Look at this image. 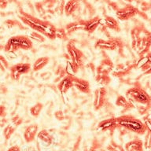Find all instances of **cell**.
Masks as SVG:
<instances>
[{
	"label": "cell",
	"mask_w": 151,
	"mask_h": 151,
	"mask_svg": "<svg viewBox=\"0 0 151 151\" xmlns=\"http://www.w3.org/2000/svg\"><path fill=\"white\" fill-rule=\"evenodd\" d=\"M18 17L25 25L32 28V30L42 34L49 40H54L56 39L57 28L50 21L41 20L22 10H19Z\"/></svg>",
	"instance_id": "cell-1"
},
{
	"label": "cell",
	"mask_w": 151,
	"mask_h": 151,
	"mask_svg": "<svg viewBox=\"0 0 151 151\" xmlns=\"http://www.w3.org/2000/svg\"><path fill=\"white\" fill-rule=\"evenodd\" d=\"M32 41L24 35H18L12 36L4 45V50L7 54H13L22 50H28L32 48Z\"/></svg>",
	"instance_id": "cell-2"
},
{
	"label": "cell",
	"mask_w": 151,
	"mask_h": 151,
	"mask_svg": "<svg viewBox=\"0 0 151 151\" xmlns=\"http://www.w3.org/2000/svg\"><path fill=\"white\" fill-rule=\"evenodd\" d=\"M118 127H124L130 132H134L139 134H143L146 131L145 124L142 122L138 118L133 116L126 115L121 116L116 118Z\"/></svg>",
	"instance_id": "cell-3"
},
{
	"label": "cell",
	"mask_w": 151,
	"mask_h": 151,
	"mask_svg": "<svg viewBox=\"0 0 151 151\" xmlns=\"http://www.w3.org/2000/svg\"><path fill=\"white\" fill-rule=\"evenodd\" d=\"M126 98L132 104H139L149 106L151 103L150 97L147 94V92L139 87H134L127 90L126 92Z\"/></svg>",
	"instance_id": "cell-4"
},
{
	"label": "cell",
	"mask_w": 151,
	"mask_h": 151,
	"mask_svg": "<svg viewBox=\"0 0 151 151\" xmlns=\"http://www.w3.org/2000/svg\"><path fill=\"white\" fill-rule=\"evenodd\" d=\"M66 50H67V53L69 56L70 61H73V63L76 65L80 68L83 67L85 59L84 54L79 48L76 47L73 40L68 42V44L66 46Z\"/></svg>",
	"instance_id": "cell-5"
},
{
	"label": "cell",
	"mask_w": 151,
	"mask_h": 151,
	"mask_svg": "<svg viewBox=\"0 0 151 151\" xmlns=\"http://www.w3.org/2000/svg\"><path fill=\"white\" fill-rule=\"evenodd\" d=\"M32 65L28 63H17L14 65L9 67V74H10V78L11 80L14 81H17L20 80L21 76L27 74L30 72Z\"/></svg>",
	"instance_id": "cell-6"
},
{
	"label": "cell",
	"mask_w": 151,
	"mask_h": 151,
	"mask_svg": "<svg viewBox=\"0 0 151 151\" xmlns=\"http://www.w3.org/2000/svg\"><path fill=\"white\" fill-rule=\"evenodd\" d=\"M122 42L119 39L109 38L107 40L99 39L95 42V47L104 50H115L122 47Z\"/></svg>",
	"instance_id": "cell-7"
},
{
	"label": "cell",
	"mask_w": 151,
	"mask_h": 151,
	"mask_svg": "<svg viewBox=\"0 0 151 151\" xmlns=\"http://www.w3.org/2000/svg\"><path fill=\"white\" fill-rule=\"evenodd\" d=\"M107 89L105 87H99L95 89L93 98V108L95 111H99L104 106L106 101Z\"/></svg>",
	"instance_id": "cell-8"
},
{
	"label": "cell",
	"mask_w": 151,
	"mask_h": 151,
	"mask_svg": "<svg viewBox=\"0 0 151 151\" xmlns=\"http://www.w3.org/2000/svg\"><path fill=\"white\" fill-rule=\"evenodd\" d=\"M73 87L83 94H89L91 92V85L88 80L77 77L76 76H72Z\"/></svg>",
	"instance_id": "cell-9"
},
{
	"label": "cell",
	"mask_w": 151,
	"mask_h": 151,
	"mask_svg": "<svg viewBox=\"0 0 151 151\" xmlns=\"http://www.w3.org/2000/svg\"><path fill=\"white\" fill-rule=\"evenodd\" d=\"M137 14V9L132 6H127L118 9L116 11V15L118 19L120 21H126L132 18Z\"/></svg>",
	"instance_id": "cell-10"
},
{
	"label": "cell",
	"mask_w": 151,
	"mask_h": 151,
	"mask_svg": "<svg viewBox=\"0 0 151 151\" xmlns=\"http://www.w3.org/2000/svg\"><path fill=\"white\" fill-rule=\"evenodd\" d=\"M114 69V65L111 59L105 58L100 61L99 65L96 68V74H107L112 73Z\"/></svg>",
	"instance_id": "cell-11"
},
{
	"label": "cell",
	"mask_w": 151,
	"mask_h": 151,
	"mask_svg": "<svg viewBox=\"0 0 151 151\" xmlns=\"http://www.w3.org/2000/svg\"><path fill=\"white\" fill-rule=\"evenodd\" d=\"M118 127L116 118H109L100 121L97 125V131L101 132H106L108 131H113Z\"/></svg>",
	"instance_id": "cell-12"
},
{
	"label": "cell",
	"mask_w": 151,
	"mask_h": 151,
	"mask_svg": "<svg viewBox=\"0 0 151 151\" xmlns=\"http://www.w3.org/2000/svg\"><path fill=\"white\" fill-rule=\"evenodd\" d=\"M136 67L146 74L151 73V53H148L142 58L137 62Z\"/></svg>",
	"instance_id": "cell-13"
},
{
	"label": "cell",
	"mask_w": 151,
	"mask_h": 151,
	"mask_svg": "<svg viewBox=\"0 0 151 151\" xmlns=\"http://www.w3.org/2000/svg\"><path fill=\"white\" fill-rule=\"evenodd\" d=\"M39 132V126L36 124L28 125L24 132V139L27 143H31L35 141V137L37 136Z\"/></svg>",
	"instance_id": "cell-14"
},
{
	"label": "cell",
	"mask_w": 151,
	"mask_h": 151,
	"mask_svg": "<svg viewBox=\"0 0 151 151\" xmlns=\"http://www.w3.org/2000/svg\"><path fill=\"white\" fill-rule=\"evenodd\" d=\"M100 26L103 27L104 28H109L116 32H118L120 29L117 21L109 16H106L103 18H101Z\"/></svg>",
	"instance_id": "cell-15"
},
{
	"label": "cell",
	"mask_w": 151,
	"mask_h": 151,
	"mask_svg": "<svg viewBox=\"0 0 151 151\" xmlns=\"http://www.w3.org/2000/svg\"><path fill=\"white\" fill-rule=\"evenodd\" d=\"M85 21H86V20H77V21L67 24L65 28L66 32H67V35H70L77 31L84 30Z\"/></svg>",
	"instance_id": "cell-16"
},
{
	"label": "cell",
	"mask_w": 151,
	"mask_h": 151,
	"mask_svg": "<svg viewBox=\"0 0 151 151\" xmlns=\"http://www.w3.org/2000/svg\"><path fill=\"white\" fill-rule=\"evenodd\" d=\"M58 89L61 94H65L69 91V90L73 87V80H72V76H65L63 79H61L58 83Z\"/></svg>",
	"instance_id": "cell-17"
},
{
	"label": "cell",
	"mask_w": 151,
	"mask_h": 151,
	"mask_svg": "<svg viewBox=\"0 0 151 151\" xmlns=\"http://www.w3.org/2000/svg\"><path fill=\"white\" fill-rule=\"evenodd\" d=\"M80 4H81V0H69L65 5L64 13L67 17L72 16L80 9Z\"/></svg>",
	"instance_id": "cell-18"
},
{
	"label": "cell",
	"mask_w": 151,
	"mask_h": 151,
	"mask_svg": "<svg viewBox=\"0 0 151 151\" xmlns=\"http://www.w3.org/2000/svg\"><path fill=\"white\" fill-rule=\"evenodd\" d=\"M100 21L101 18L99 17H94L92 18H90L88 20H86L85 21L84 32L87 33H93L95 32L99 26H100Z\"/></svg>",
	"instance_id": "cell-19"
},
{
	"label": "cell",
	"mask_w": 151,
	"mask_h": 151,
	"mask_svg": "<svg viewBox=\"0 0 151 151\" xmlns=\"http://www.w3.org/2000/svg\"><path fill=\"white\" fill-rule=\"evenodd\" d=\"M151 44V39L150 36H144L142 38H140L139 46L137 48L136 51L140 56L145 55L147 50H149V47Z\"/></svg>",
	"instance_id": "cell-20"
},
{
	"label": "cell",
	"mask_w": 151,
	"mask_h": 151,
	"mask_svg": "<svg viewBox=\"0 0 151 151\" xmlns=\"http://www.w3.org/2000/svg\"><path fill=\"white\" fill-rule=\"evenodd\" d=\"M125 151H143V143L140 139H134L124 145Z\"/></svg>",
	"instance_id": "cell-21"
},
{
	"label": "cell",
	"mask_w": 151,
	"mask_h": 151,
	"mask_svg": "<svg viewBox=\"0 0 151 151\" xmlns=\"http://www.w3.org/2000/svg\"><path fill=\"white\" fill-rule=\"evenodd\" d=\"M50 58L49 57H40L34 61L32 65V70L34 72H39L42 70V68L49 64Z\"/></svg>",
	"instance_id": "cell-22"
},
{
	"label": "cell",
	"mask_w": 151,
	"mask_h": 151,
	"mask_svg": "<svg viewBox=\"0 0 151 151\" xmlns=\"http://www.w3.org/2000/svg\"><path fill=\"white\" fill-rule=\"evenodd\" d=\"M38 139H40V141H42L43 143L47 144L48 146L51 145L52 142H53V137L49 132L46 129H42L38 132L37 134Z\"/></svg>",
	"instance_id": "cell-23"
},
{
	"label": "cell",
	"mask_w": 151,
	"mask_h": 151,
	"mask_svg": "<svg viewBox=\"0 0 151 151\" xmlns=\"http://www.w3.org/2000/svg\"><path fill=\"white\" fill-rule=\"evenodd\" d=\"M94 79L99 87H106V86L109 84V83L111 82L110 76L107 74H96Z\"/></svg>",
	"instance_id": "cell-24"
},
{
	"label": "cell",
	"mask_w": 151,
	"mask_h": 151,
	"mask_svg": "<svg viewBox=\"0 0 151 151\" xmlns=\"http://www.w3.org/2000/svg\"><path fill=\"white\" fill-rule=\"evenodd\" d=\"M65 69L66 74H67V75L74 76H76L77 74L78 71H79L80 68H79L76 65H75V64L73 63V61H70V60H68V61H66Z\"/></svg>",
	"instance_id": "cell-25"
},
{
	"label": "cell",
	"mask_w": 151,
	"mask_h": 151,
	"mask_svg": "<svg viewBox=\"0 0 151 151\" xmlns=\"http://www.w3.org/2000/svg\"><path fill=\"white\" fill-rule=\"evenodd\" d=\"M116 105L123 108H132L133 107V104L126 98V97L120 95L116 99Z\"/></svg>",
	"instance_id": "cell-26"
},
{
	"label": "cell",
	"mask_w": 151,
	"mask_h": 151,
	"mask_svg": "<svg viewBox=\"0 0 151 151\" xmlns=\"http://www.w3.org/2000/svg\"><path fill=\"white\" fill-rule=\"evenodd\" d=\"M17 127H15L14 125H12L10 123L8 124L4 127L3 128V131H2V134H3V137L6 141H8L11 136L14 134V133L16 131Z\"/></svg>",
	"instance_id": "cell-27"
},
{
	"label": "cell",
	"mask_w": 151,
	"mask_h": 151,
	"mask_svg": "<svg viewBox=\"0 0 151 151\" xmlns=\"http://www.w3.org/2000/svg\"><path fill=\"white\" fill-rule=\"evenodd\" d=\"M42 109H43V104L38 101L31 107L29 109V113L33 117H38L42 112Z\"/></svg>",
	"instance_id": "cell-28"
},
{
	"label": "cell",
	"mask_w": 151,
	"mask_h": 151,
	"mask_svg": "<svg viewBox=\"0 0 151 151\" xmlns=\"http://www.w3.org/2000/svg\"><path fill=\"white\" fill-rule=\"evenodd\" d=\"M29 39H30L32 41H35V42H43L46 40V38L45 36L40 34V33L35 32V31H32L29 32L28 35H27Z\"/></svg>",
	"instance_id": "cell-29"
},
{
	"label": "cell",
	"mask_w": 151,
	"mask_h": 151,
	"mask_svg": "<svg viewBox=\"0 0 151 151\" xmlns=\"http://www.w3.org/2000/svg\"><path fill=\"white\" fill-rule=\"evenodd\" d=\"M68 35H67V32L65 28H57L56 31V38L59 39V40H63V41H67L68 40Z\"/></svg>",
	"instance_id": "cell-30"
},
{
	"label": "cell",
	"mask_w": 151,
	"mask_h": 151,
	"mask_svg": "<svg viewBox=\"0 0 151 151\" xmlns=\"http://www.w3.org/2000/svg\"><path fill=\"white\" fill-rule=\"evenodd\" d=\"M9 68V65L6 58L3 55L0 54V70L2 72H6Z\"/></svg>",
	"instance_id": "cell-31"
},
{
	"label": "cell",
	"mask_w": 151,
	"mask_h": 151,
	"mask_svg": "<svg viewBox=\"0 0 151 151\" xmlns=\"http://www.w3.org/2000/svg\"><path fill=\"white\" fill-rule=\"evenodd\" d=\"M106 149L109 151H125L124 148L123 146L115 143L114 142H111L107 146Z\"/></svg>",
	"instance_id": "cell-32"
},
{
	"label": "cell",
	"mask_w": 151,
	"mask_h": 151,
	"mask_svg": "<svg viewBox=\"0 0 151 151\" xmlns=\"http://www.w3.org/2000/svg\"><path fill=\"white\" fill-rule=\"evenodd\" d=\"M55 76H57V80H59L60 81L61 79H63L65 76H67L65 68H63L61 65H58V67L57 68L56 72H55Z\"/></svg>",
	"instance_id": "cell-33"
},
{
	"label": "cell",
	"mask_w": 151,
	"mask_h": 151,
	"mask_svg": "<svg viewBox=\"0 0 151 151\" xmlns=\"http://www.w3.org/2000/svg\"><path fill=\"white\" fill-rule=\"evenodd\" d=\"M22 123H23V118L21 117L19 115H15L13 117L10 119V124L12 125H14L15 127H17L19 126H21L22 124Z\"/></svg>",
	"instance_id": "cell-34"
},
{
	"label": "cell",
	"mask_w": 151,
	"mask_h": 151,
	"mask_svg": "<svg viewBox=\"0 0 151 151\" xmlns=\"http://www.w3.org/2000/svg\"><path fill=\"white\" fill-rule=\"evenodd\" d=\"M54 117L56 118L57 120L58 121H61L65 119V114H64V112L61 109H58L54 112Z\"/></svg>",
	"instance_id": "cell-35"
},
{
	"label": "cell",
	"mask_w": 151,
	"mask_h": 151,
	"mask_svg": "<svg viewBox=\"0 0 151 151\" xmlns=\"http://www.w3.org/2000/svg\"><path fill=\"white\" fill-rule=\"evenodd\" d=\"M35 8H36V10H37L38 14L40 15V17L43 16L45 14V10L44 8L42 7V6L40 3H37V4L35 5Z\"/></svg>",
	"instance_id": "cell-36"
},
{
	"label": "cell",
	"mask_w": 151,
	"mask_h": 151,
	"mask_svg": "<svg viewBox=\"0 0 151 151\" xmlns=\"http://www.w3.org/2000/svg\"><path fill=\"white\" fill-rule=\"evenodd\" d=\"M0 119H1L0 120V127H6L8 124V120H7V119H6V116L1 117Z\"/></svg>",
	"instance_id": "cell-37"
},
{
	"label": "cell",
	"mask_w": 151,
	"mask_h": 151,
	"mask_svg": "<svg viewBox=\"0 0 151 151\" xmlns=\"http://www.w3.org/2000/svg\"><path fill=\"white\" fill-rule=\"evenodd\" d=\"M6 107L2 105H0V118L6 116Z\"/></svg>",
	"instance_id": "cell-38"
},
{
	"label": "cell",
	"mask_w": 151,
	"mask_h": 151,
	"mask_svg": "<svg viewBox=\"0 0 151 151\" xmlns=\"http://www.w3.org/2000/svg\"><path fill=\"white\" fill-rule=\"evenodd\" d=\"M7 151H21V147L17 145H15V146H10Z\"/></svg>",
	"instance_id": "cell-39"
},
{
	"label": "cell",
	"mask_w": 151,
	"mask_h": 151,
	"mask_svg": "<svg viewBox=\"0 0 151 151\" xmlns=\"http://www.w3.org/2000/svg\"><path fill=\"white\" fill-rule=\"evenodd\" d=\"M8 5L6 0H0V9H6Z\"/></svg>",
	"instance_id": "cell-40"
},
{
	"label": "cell",
	"mask_w": 151,
	"mask_h": 151,
	"mask_svg": "<svg viewBox=\"0 0 151 151\" xmlns=\"http://www.w3.org/2000/svg\"><path fill=\"white\" fill-rule=\"evenodd\" d=\"M3 50H4V45L0 44V51H2Z\"/></svg>",
	"instance_id": "cell-41"
},
{
	"label": "cell",
	"mask_w": 151,
	"mask_h": 151,
	"mask_svg": "<svg viewBox=\"0 0 151 151\" xmlns=\"http://www.w3.org/2000/svg\"><path fill=\"white\" fill-rule=\"evenodd\" d=\"M2 89H3V88H0V94H3V93H4V92H3V91H2Z\"/></svg>",
	"instance_id": "cell-42"
},
{
	"label": "cell",
	"mask_w": 151,
	"mask_h": 151,
	"mask_svg": "<svg viewBox=\"0 0 151 151\" xmlns=\"http://www.w3.org/2000/svg\"><path fill=\"white\" fill-rule=\"evenodd\" d=\"M125 1H127V2H132V0H125Z\"/></svg>",
	"instance_id": "cell-43"
}]
</instances>
